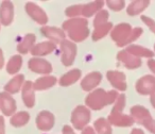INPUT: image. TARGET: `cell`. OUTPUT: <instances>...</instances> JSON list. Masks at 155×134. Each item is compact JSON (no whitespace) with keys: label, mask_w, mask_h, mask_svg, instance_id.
<instances>
[{"label":"cell","mask_w":155,"mask_h":134,"mask_svg":"<svg viewBox=\"0 0 155 134\" xmlns=\"http://www.w3.org/2000/svg\"><path fill=\"white\" fill-rule=\"evenodd\" d=\"M117 92L105 93L103 89H97L86 97V104L95 110H100L106 104H110L116 100Z\"/></svg>","instance_id":"6da1fadb"},{"label":"cell","mask_w":155,"mask_h":134,"mask_svg":"<svg viewBox=\"0 0 155 134\" xmlns=\"http://www.w3.org/2000/svg\"><path fill=\"white\" fill-rule=\"evenodd\" d=\"M63 28L65 30H68L70 39L77 42L83 41L89 34V30L87 29V22L85 19L68 20L64 24Z\"/></svg>","instance_id":"7a4b0ae2"},{"label":"cell","mask_w":155,"mask_h":134,"mask_svg":"<svg viewBox=\"0 0 155 134\" xmlns=\"http://www.w3.org/2000/svg\"><path fill=\"white\" fill-rule=\"evenodd\" d=\"M91 120V113L84 106H78L72 113L71 121L75 129H82L83 127L87 125Z\"/></svg>","instance_id":"3957f363"},{"label":"cell","mask_w":155,"mask_h":134,"mask_svg":"<svg viewBox=\"0 0 155 134\" xmlns=\"http://www.w3.org/2000/svg\"><path fill=\"white\" fill-rule=\"evenodd\" d=\"M0 111L5 116H13L16 111V101L5 92L0 93Z\"/></svg>","instance_id":"277c9868"},{"label":"cell","mask_w":155,"mask_h":134,"mask_svg":"<svg viewBox=\"0 0 155 134\" xmlns=\"http://www.w3.org/2000/svg\"><path fill=\"white\" fill-rule=\"evenodd\" d=\"M29 69L33 72L41 75H48L52 72V66L48 61L39 58H32L28 63Z\"/></svg>","instance_id":"5b68a950"},{"label":"cell","mask_w":155,"mask_h":134,"mask_svg":"<svg viewBox=\"0 0 155 134\" xmlns=\"http://www.w3.org/2000/svg\"><path fill=\"white\" fill-rule=\"evenodd\" d=\"M132 32V29L129 25L127 24H121L118 25L114 30L112 31V39L116 41L118 46H123L125 42L127 41L130 34Z\"/></svg>","instance_id":"8992f818"},{"label":"cell","mask_w":155,"mask_h":134,"mask_svg":"<svg viewBox=\"0 0 155 134\" xmlns=\"http://www.w3.org/2000/svg\"><path fill=\"white\" fill-rule=\"evenodd\" d=\"M14 18V5L11 1H2L0 5V24L10 26Z\"/></svg>","instance_id":"52a82bcc"},{"label":"cell","mask_w":155,"mask_h":134,"mask_svg":"<svg viewBox=\"0 0 155 134\" xmlns=\"http://www.w3.org/2000/svg\"><path fill=\"white\" fill-rule=\"evenodd\" d=\"M26 11L29 14L32 19H34L37 24L45 25L48 22V17L46 15V13L35 3L33 2H28L26 5Z\"/></svg>","instance_id":"ba28073f"},{"label":"cell","mask_w":155,"mask_h":134,"mask_svg":"<svg viewBox=\"0 0 155 134\" xmlns=\"http://www.w3.org/2000/svg\"><path fill=\"white\" fill-rule=\"evenodd\" d=\"M61 46H62L63 51L62 62L64 63L65 66H70L74 60L75 53H77V47L74 44H72L69 41H63Z\"/></svg>","instance_id":"9c48e42d"},{"label":"cell","mask_w":155,"mask_h":134,"mask_svg":"<svg viewBox=\"0 0 155 134\" xmlns=\"http://www.w3.org/2000/svg\"><path fill=\"white\" fill-rule=\"evenodd\" d=\"M54 125V116L48 111H43L36 117V126L41 131H49Z\"/></svg>","instance_id":"30bf717a"},{"label":"cell","mask_w":155,"mask_h":134,"mask_svg":"<svg viewBox=\"0 0 155 134\" xmlns=\"http://www.w3.org/2000/svg\"><path fill=\"white\" fill-rule=\"evenodd\" d=\"M136 89L139 94L148 95L155 89V78L152 76H144L137 81Z\"/></svg>","instance_id":"8fae6325"},{"label":"cell","mask_w":155,"mask_h":134,"mask_svg":"<svg viewBox=\"0 0 155 134\" xmlns=\"http://www.w3.org/2000/svg\"><path fill=\"white\" fill-rule=\"evenodd\" d=\"M22 101L27 108H33L35 104V95L34 87L31 81H26L22 85Z\"/></svg>","instance_id":"7c38bea8"},{"label":"cell","mask_w":155,"mask_h":134,"mask_svg":"<svg viewBox=\"0 0 155 134\" xmlns=\"http://www.w3.org/2000/svg\"><path fill=\"white\" fill-rule=\"evenodd\" d=\"M54 49H55V44H53L52 42H44L33 46V48L31 49V54L33 56H43L49 54Z\"/></svg>","instance_id":"4fadbf2b"},{"label":"cell","mask_w":155,"mask_h":134,"mask_svg":"<svg viewBox=\"0 0 155 134\" xmlns=\"http://www.w3.org/2000/svg\"><path fill=\"white\" fill-rule=\"evenodd\" d=\"M25 83V77L24 75H16L13 79L8 82V84L5 85V92L8 94H16L19 92L21 86Z\"/></svg>","instance_id":"5bb4252c"},{"label":"cell","mask_w":155,"mask_h":134,"mask_svg":"<svg viewBox=\"0 0 155 134\" xmlns=\"http://www.w3.org/2000/svg\"><path fill=\"white\" fill-rule=\"evenodd\" d=\"M107 79L110 81L112 85L116 87L119 91H124L127 89L125 84V76L122 72H107Z\"/></svg>","instance_id":"9a60e30c"},{"label":"cell","mask_w":155,"mask_h":134,"mask_svg":"<svg viewBox=\"0 0 155 134\" xmlns=\"http://www.w3.org/2000/svg\"><path fill=\"white\" fill-rule=\"evenodd\" d=\"M118 59L124 63L127 68H132V69H133V68H137V67H139L140 65H141V61H140L137 56H132L127 50L119 52Z\"/></svg>","instance_id":"2e32d148"},{"label":"cell","mask_w":155,"mask_h":134,"mask_svg":"<svg viewBox=\"0 0 155 134\" xmlns=\"http://www.w3.org/2000/svg\"><path fill=\"white\" fill-rule=\"evenodd\" d=\"M102 79V76L100 72H91L88 76L85 77V79L82 81V87L85 91H91L94 87H96L100 83Z\"/></svg>","instance_id":"e0dca14e"},{"label":"cell","mask_w":155,"mask_h":134,"mask_svg":"<svg viewBox=\"0 0 155 134\" xmlns=\"http://www.w3.org/2000/svg\"><path fill=\"white\" fill-rule=\"evenodd\" d=\"M110 121L115 126H130L133 123V118L127 115H121L119 112L113 111L110 115Z\"/></svg>","instance_id":"ac0fdd59"},{"label":"cell","mask_w":155,"mask_h":134,"mask_svg":"<svg viewBox=\"0 0 155 134\" xmlns=\"http://www.w3.org/2000/svg\"><path fill=\"white\" fill-rule=\"evenodd\" d=\"M35 35L34 34H27L26 36L24 37L21 42L18 44L17 46V50L19 53L21 54H26L28 53L29 51H31V49L33 48V45L35 43Z\"/></svg>","instance_id":"d6986e66"},{"label":"cell","mask_w":155,"mask_h":134,"mask_svg":"<svg viewBox=\"0 0 155 134\" xmlns=\"http://www.w3.org/2000/svg\"><path fill=\"white\" fill-rule=\"evenodd\" d=\"M41 33L51 41H54L55 43L64 41V33L58 28H50V27H44L41 28Z\"/></svg>","instance_id":"ffe728a7"},{"label":"cell","mask_w":155,"mask_h":134,"mask_svg":"<svg viewBox=\"0 0 155 134\" xmlns=\"http://www.w3.org/2000/svg\"><path fill=\"white\" fill-rule=\"evenodd\" d=\"M56 82V79L51 76H46L43 78H39L33 83V87L34 91H43V89H49V87L53 86Z\"/></svg>","instance_id":"44dd1931"},{"label":"cell","mask_w":155,"mask_h":134,"mask_svg":"<svg viewBox=\"0 0 155 134\" xmlns=\"http://www.w3.org/2000/svg\"><path fill=\"white\" fill-rule=\"evenodd\" d=\"M22 65V58L20 55H13L7 64V72L10 75H16Z\"/></svg>","instance_id":"7402d4cb"},{"label":"cell","mask_w":155,"mask_h":134,"mask_svg":"<svg viewBox=\"0 0 155 134\" xmlns=\"http://www.w3.org/2000/svg\"><path fill=\"white\" fill-rule=\"evenodd\" d=\"M29 119H30V115L28 112H18L11 116L10 122L13 127H22L28 123Z\"/></svg>","instance_id":"603a6c76"},{"label":"cell","mask_w":155,"mask_h":134,"mask_svg":"<svg viewBox=\"0 0 155 134\" xmlns=\"http://www.w3.org/2000/svg\"><path fill=\"white\" fill-rule=\"evenodd\" d=\"M131 113L133 114L134 118H135L138 122L143 123L144 121H147L149 118H151L149 111L146 110L143 106H134V108L131 110Z\"/></svg>","instance_id":"cb8c5ba5"},{"label":"cell","mask_w":155,"mask_h":134,"mask_svg":"<svg viewBox=\"0 0 155 134\" xmlns=\"http://www.w3.org/2000/svg\"><path fill=\"white\" fill-rule=\"evenodd\" d=\"M81 77V72L79 69H73L71 72H67L65 76H63L61 78V82L60 84L62 86H67V85H70V84H73L78 79Z\"/></svg>","instance_id":"d4e9b609"},{"label":"cell","mask_w":155,"mask_h":134,"mask_svg":"<svg viewBox=\"0 0 155 134\" xmlns=\"http://www.w3.org/2000/svg\"><path fill=\"white\" fill-rule=\"evenodd\" d=\"M129 53H132L134 56H146V58H152L153 52L149 49H146L140 46H130L127 49Z\"/></svg>","instance_id":"484cf974"},{"label":"cell","mask_w":155,"mask_h":134,"mask_svg":"<svg viewBox=\"0 0 155 134\" xmlns=\"http://www.w3.org/2000/svg\"><path fill=\"white\" fill-rule=\"evenodd\" d=\"M149 5V1H134L130 7L127 8V14L129 15H137L138 13L144 10Z\"/></svg>","instance_id":"4316f807"},{"label":"cell","mask_w":155,"mask_h":134,"mask_svg":"<svg viewBox=\"0 0 155 134\" xmlns=\"http://www.w3.org/2000/svg\"><path fill=\"white\" fill-rule=\"evenodd\" d=\"M95 127L99 134H112V130L108 122L103 118H100L95 121Z\"/></svg>","instance_id":"83f0119b"},{"label":"cell","mask_w":155,"mask_h":134,"mask_svg":"<svg viewBox=\"0 0 155 134\" xmlns=\"http://www.w3.org/2000/svg\"><path fill=\"white\" fill-rule=\"evenodd\" d=\"M102 5H103V2L100 1V2H93V3H91V5H83L82 14L84 16H86V17H89V16L93 15L96 11H98V10L102 7Z\"/></svg>","instance_id":"f1b7e54d"},{"label":"cell","mask_w":155,"mask_h":134,"mask_svg":"<svg viewBox=\"0 0 155 134\" xmlns=\"http://www.w3.org/2000/svg\"><path fill=\"white\" fill-rule=\"evenodd\" d=\"M110 27H112V24H106V25L104 24V25H102V26L97 27L95 32H94V34H93L94 41H98L99 39L103 37L104 35H106V33L108 32Z\"/></svg>","instance_id":"f546056e"},{"label":"cell","mask_w":155,"mask_h":134,"mask_svg":"<svg viewBox=\"0 0 155 134\" xmlns=\"http://www.w3.org/2000/svg\"><path fill=\"white\" fill-rule=\"evenodd\" d=\"M107 17H108V13L106 11L99 12V13L97 14V17L95 18V24H94V25H95L96 28L105 24V22H106V19H107Z\"/></svg>","instance_id":"4dcf8cb0"},{"label":"cell","mask_w":155,"mask_h":134,"mask_svg":"<svg viewBox=\"0 0 155 134\" xmlns=\"http://www.w3.org/2000/svg\"><path fill=\"white\" fill-rule=\"evenodd\" d=\"M82 8L80 5H74V7H71L68 8L66 10V13L68 16H75V15H79L80 13H82Z\"/></svg>","instance_id":"1f68e13d"},{"label":"cell","mask_w":155,"mask_h":134,"mask_svg":"<svg viewBox=\"0 0 155 134\" xmlns=\"http://www.w3.org/2000/svg\"><path fill=\"white\" fill-rule=\"evenodd\" d=\"M107 5L110 9L115 10V11H119V10H121L124 7V2L123 1H114V2L113 1H107Z\"/></svg>","instance_id":"d6a6232c"},{"label":"cell","mask_w":155,"mask_h":134,"mask_svg":"<svg viewBox=\"0 0 155 134\" xmlns=\"http://www.w3.org/2000/svg\"><path fill=\"white\" fill-rule=\"evenodd\" d=\"M124 99H125L124 95H121L120 97L118 98V101H117V103H116V106H115L113 111H115V112H119V111L123 110V106H124V103H125Z\"/></svg>","instance_id":"836d02e7"},{"label":"cell","mask_w":155,"mask_h":134,"mask_svg":"<svg viewBox=\"0 0 155 134\" xmlns=\"http://www.w3.org/2000/svg\"><path fill=\"white\" fill-rule=\"evenodd\" d=\"M142 125H143L148 130H150L153 134H155V120H153L152 118H149L148 120L144 121Z\"/></svg>","instance_id":"e575fe53"},{"label":"cell","mask_w":155,"mask_h":134,"mask_svg":"<svg viewBox=\"0 0 155 134\" xmlns=\"http://www.w3.org/2000/svg\"><path fill=\"white\" fill-rule=\"evenodd\" d=\"M141 19L144 22V24L147 25V26H149L151 28V30L153 31V33H155V22H153L151 18L149 17H146V16H141Z\"/></svg>","instance_id":"d590c367"},{"label":"cell","mask_w":155,"mask_h":134,"mask_svg":"<svg viewBox=\"0 0 155 134\" xmlns=\"http://www.w3.org/2000/svg\"><path fill=\"white\" fill-rule=\"evenodd\" d=\"M0 134H5V117L0 115Z\"/></svg>","instance_id":"8d00e7d4"},{"label":"cell","mask_w":155,"mask_h":134,"mask_svg":"<svg viewBox=\"0 0 155 134\" xmlns=\"http://www.w3.org/2000/svg\"><path fill=\"white\" fill-rule=\"evenodd\" d=\"M63 134H74V132L72 131V129L70 127L65 126L64 129H63Z\"/></svg>","instance_id":"74e56055"},{"label":"cell","mask_w":155,"mask_h":134,"mask_svg":"<svg viewBox=\"0 0 155 134\" xmlns=\"http://www.w3.org/2000/svg\"><path fill=\"white\" fill-rule=\"evenodd\" d=\"M3 65H5V56H3V52L0 48V69H2Z\"/></svg>","instance_id":"f35d334b"},{"label":"cell","mask_w":155,"mask_h":134,"mask_svg":"<svg viewBox=\"0 0 155 134\" xmlns=\"http://www.w3.org/2000/svg\"><path fill=\"white\" fill-rule=\"evenodd\" d=\"M148 65H149V67H150V69L155 74V61L154 60H150V61H149V63H148Z\"/></svg>","instance_id":"ab89813d"},{"label":"cell","mask_w":155,"mask_h":134,"mask_svg":"<svg viewBox=\"0 0 155 134\" xmlns=\"http://www.w3.org/2000/svg\"><path fill=\"white\" fill-rule=\"evenodd\" d=\"M82 134H96L95 132H94V130L91 129V128H86V129L83 131V133Z\"/></svg>","instance_id":"60d3db41"},{"label":"cell","mask_w":155,"mask_h":134,"mask_svg":"<svg viewBox=\"0 0 155 134\" xmlns=\"http://www.w3.org/2000/svg\"><path fill=\"white\" fill-rule=\"evenodd\" d=\"M151 102H152L153 106L155 108V89L153 91V93H152V97H151Z\"/></svg>","instance_id":"b9f144b4"},{"label":"cell","mask_w":155,"mask_h":134,"mask_svg":"<svg viewBox=\"0 0 155 134\" xmlns=\"http://www.w3.org/2000/svg\"><path fill=\"white\" fill-rule=\"evenodd\" d=\"M132 134H143V132L139 129H134L133 132H132Z\"/></svg>","instance_id":"7bdbcfd3"}]
</instances>
